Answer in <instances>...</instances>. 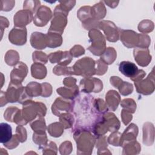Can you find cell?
Instances as JSON below:
<instances>
[{"label":"cell","mask_w":155,"mask_h":155,"mask_svg":"<svg viewBox=\"0 0 155 155\" xmlns=\"http://www.w3.org/2000/svg\"><path fill=\"white\" fill-rule=\"evenodd\" d=\"M77 143V154H91L95 143L94 137L87 130H78L74 134Z\"/></svg>","instance_id":"1"},{"label":"cell","mask_w":155,"mask_h":155,"mask_svg":"<svg viewBox=\"0 0 155 155\" xmlns=\"http://www.w3.org/2000/svg\"><path fill=\"white\" fill-rule=\"evenodd\" d=\"M47 108L45 105L41 102H34L30 100L26 101L23 104L22 114L25 120L31 122L37 115L39 116H44L45 115Z\"/></svg>","instance_id":"2"},{"label":"cell","mask_w":155,"mask_h":155,"mask_svg":"<svg viewBox=\"0 0 155 155\" xmlns=\"http://www.w3.org/2000/svg\"><path fill=\"white\" fill-rule=\"evenodd\" d=\"M96 62L90 58L85 57L76 62L73 67L74 73L85 78L91 76L96 73Z\"/></svg>","instance_id":"3"},{"label":"cell","mask_w":155,"mask_h":155,"mask_svg":"<svg viewBox=\"0 0 155 155\" xmlns=\"http://www.w3.org/2000/svg\"><path fill=\"white\" fill-rule=\"evenodd\" d=\"M91 45L88 48L93 54L101 56L105 50V40L102 34L97 29H92L88 33Z\"/></svg>","instance_id":"4"},{"label":"cell","mask_w":155,"mask_h":155,"mask_svg":"<svg viewBox=\"0 0 155 155\" xmlns=\"http://www.w3.org/2000/svg\"><path fill=\"white\" fill-rule=\"evenodd\" d=\"M67 15L68 14L64 12L59 6L57 5L54 9V16L51 20V26L48 32H53L61 35L67 25Z\"/></svg>","instance_id":"5"},{"label":"cell","mask_w":155,"mask_h":155,"mask_svg":"<svg viewBox=\"0 0 155 155\" xmlns=\"http://www.w3.org/2000/svg\"><path fill=\"white\" fill-rule=\"evenodd\" d=\"M99 28L102 29L105 33L106 38L110 42H116L118 40L119 33L115 24L109 21H102L99 22Z\"/></svg>","instance_id":"6"},{"label":"cell","mask_w":155,"mask_h":155,"mask_svg":"<svg viewBox=\"0 0 155 155\" xmlns=\"http://www.w3.org/2000/svg\"><path fill=\"white\" fill-rule=\"evenodd\" d=\"M8 39L11 43L17 45H22L27 41L26 28L21 27H15L12 29L8 34Z\"/></svg>","instance_id":"7"},{"label":"cell","mask_w":155,"mask_h":155,"mask_svg":"<svg viewBox=\"0 0 155 155\" xmlns=\"http://www.w3.org/2000/svg\"><path fill=\"white\" fill-rule=\"evenodd\" d=\"M80 85L82 87V91L85 93H98L103 88L102 82L94 78H85L81 81Z\"/></svg>","instance_id":"8"},{"label":"cell","mask_w":155,"mask_h":155,"mask_svg":"<svg viewBox=\"0 0 155 155\" xmlns=\"http://www.w3.org/2000/svg\"><path fill=\"white\" fill-rule=\"evenodd\" d=\"M120 40L124 45L128 48L138 46L139 43V34L133 30H120Z\"/></svg>","instance_id":"9"},{"label":"cell","mask_w":155,"mask_h":155,"mask_svg":"<svg viewBox=\"0 0 155 155\" xmlns=\"http://www.w3.org/2000/svg\"><path fill=\"white\" fill-rule=\"evenodd\" d=\"M27 65L22 62H18L10 73V82L15 84H21L27 74Z\"/></svg>","instance_id":"10"},{"label":"cell","mask_w":155,"mask_h":155,"mask_svg":"<svg viewBox=\"0 0 155 155\" xmlns=\"http://www.w3.org/2000/svg\"><path fill=\"white\" fill-rule=\"evenodd\" d=\"M51 17V11L50 8L45 6H41L38 8L33 18V22L36 26L42 27L47 24Z\"/></svg>","instance_id":"11"},{"label":"cell","mask_w":155,"mask_h":155,"mask_svg":"<svg viewBox=\"0 0 155 155\" xmlns=\"http://www.w3.org/2000/svg\"><path fill=\"white\" fill-rule=\"evenodd\" d=\"M72 57L70 51H58L50 54L48 59L51 63L56 62L60 65L65 66L70 63L72 60Z\"/></svg>","instance_id":"12"},{"label":"cell","mask_w":155,"mask_h":155,"mask_svg":"<svg viewBox=\"0 0 155 155\" xmlns=\"http://www.w3.org/2000/svg\"><path fill=\"white\" fill-rule=\"evenodd\" d=\"M119 70L125 76L133 80L137 74L139 70L134 63L130 61H122L119 65Z\"/></svg>","instance_id":"13"},{"label":"cell","mask_w":155,"mask_h":155,"mask_svg":"<svg viewBox=\"0 0 155 155\" xmlns=\"http://www.w3.org/2000/svg\"><path fill=\"white\" fill-rule=\"evenodd\" d=\"M14 24L16 27H24L30 23L32 20V13L27 10L18 12L13 18Z\"/></svg>","instance_id":"14"},{"label":"cell","mask_w":155,"mask_h":155,"mask_svg":"<svg viewBox=\"0 0 155 155\" xmlns=\"http://www.w3.org/2000/svg\"><path fill=\"white\" fill-rule=\"evenodd\" d=\"M137 133L138 129L137 125L134 124H130L125 130L122 135H121L120 146H123L128 142L136 140Z\"/></svg>","instance_id":"15"},{"label":"cell","mask_w":155,"mask_h":155,"mask_svg":"<svg viewBox=\"0 0 155 155\" xmlns=\"http://www.w3.org/2000/svg\"><path fill=\"white\" fill-rule=\"evenodd\" d=\"M134 56L137 64L142 67L147 66L151 61V56L147 48H135L134 50Z\"/></svg>","instance_id":"16"},{"label":"cell","mask_w":155,"mask_h":155,"mask_svg":"<svg viewBox=\"0 0 155 155\" xmlns=\"http://www.w3.org/2000/svg\"><path fill=\"white\" fill-rule=\"evenodd\" d=\"M30 42L31 46L36 49H44L47 46L45 35L42 33H33L31 35Z\"/></svg>","instance_id":"17"},{"label":"cell","mask_w":155,"mask_h":155,"mask_svg":"<svg viewBox=\"0 0 155 155\" xmlns=\"http://www.w3.org/2000/svg\"><path fill=\"white\" fill-rule=\"evenodd\" d=\"M71 104L65 100L59 97L56 99L52 105V112L56 116H59L61 111H68L71 108Z\"/></svg>","instance_id":"18"},{"label":"cell","mask_w":155,"mask_h":155,"mask_svg":"<svg viewBox=\"0 0 155 155\" xmlns=\"http://www.w3.org/2000/svg\"><path fill=\"white\" fill-rule=\"evenodd\" d=\"M103 119L110 131H116L119 128V121L113 113H108L105 114Z\"/></svg>","instance_id":"19"},{"label":"cell","mask_w":155,"mask_h":155,"mask_svg":"<svg viewBox=\"0 0 155 155\" xmlns=\"http://www.w3.org/2000/svg\"><path fill=\"white\" fill-rule=\"evenodd\" d=\"M106 102L113 111H115L120 102V96L114 90H110L106 94Z\"/></svg>","instance_id":"20"},{"label":"cell","mask_w":155,"mask_h":155,"mask_svg":"<svg viewBox=\"0 0 155 155\" xmlns=\"http://www.w3.org/2000/svg\"><path fill=\"white\" fill-rule=\"evenodd\" d=\"M47 45L50 48H54L61 45L62 39L61 35L53 32H48L45 35Z\"/></svg>","instance_id":"21"},{"label":"cell","mask_w":155,"mask_h":155,"mask_svg":"<svg viewBox=\"0 0 155 155\" xmlns=\"http://www.w3.org/2000/svg\"><path fill=\"white\" fill-rule=\"evenodd\" d=\"M12 135V129L10 125L7 123L0 124V142L4 143L10 140Z\"/></svg>","instance_id":"22"},{"label":"cell","mask_w":155,"mask_h":155,"mask_svg":"<svg viewBox=\"0 0 155 155\" xmlns=\"http://www.w3.org/2000/svg\"><path fill=\"white\" fill-rule=\"evenodd\" d=\"M31 72L33 77L36 79H42L46 76L47 69L42 64L35 62L31 65Z\"/></svg>","instance_id":"23"},{"label":"cell","mask_w":155,"mask_h":155,"mask_svg":"<svg viewBox=\"0 0 155 155\" xmlns=\"http://www.w3.org/2000/svg\"><path fill=\"white\" fill-rule=\"evenodd\" d=\"M124 147L123 154H138L141 149V147L136 140L130 141L122 146Z\"/></svg>","instance_id":"24"},{"label":"cell","mask_w":155,"mask_h":155,"mask_svg":"<svg viewBox=\"0 0 155 155\" xmlns=\"http://www.w3.org/2000/svg\"><path fill=\"white\" fill-rule=\"evenodd\" d=\"M25 88L27 93L31 97L38 96L42 94L41 84H38L36 82H31L25 87Z\"/></svg>","instance_id":"25"},{"label":"cell","mask_w":155,"mask_h":155,"mask_svg":"<svg viewBox=\"0 0 155 155\" xmlns=\"http://www.w3.org/2000/svg\"><path fill=\"white\" fill-rule=\"evenodd\" d=\"M57 93L62 97L68 99H73L78 94V87L76 85L73 88L62 87L57 89Z\"/></svg>","instance_id":"26"},{"label":"cell","mask_w":155,"mask_h":155,"mask_svg":"<svg viewBox=\"0 0 155 155\" xmlns=\"http://www.w3.org/2000/svg\"><path fill=\"white\" fill-rule=\"evenodd\" d=\"M106 10L104 5L101 4V2L94 5L91 8V14L93 19L99 20L105 17Z\"/></svg>","instance_id":"27"},{"label":"cell","mask_w":155,"mask_h":155,"mask_svg":"<svg viewBox=\"0 0 155 155\" xmlns=\"http://www.w3.org/2000/svg\"><path fill=\"white\" fill-rule=\"evenodd\" d=\"M116 56V50L113 47H108L101 56V59L106 64H111L114 61Z\"/></svg>","instance_id":"28"},{"label":"cell","mask_w":155,"mask_h":155,"mask_svg":"<svg viewBox=\"0 0 155 155\" xmlns=\"http://www.w3.org/2000/svg\"><path fill=\"white\" fill-rule=\"evenodd\" d=\"M19 56L16 51L10 50H8L4 57V61L6 64L10 66H13L18 63Z\"/></svg>","instance_id":"29"},{"label":"cell","mask_w":155,"mask_h":155,"mask_svg":"<svg viewBox=\"0 0 155 155\" xmlns=\"http://www.w3.org/2000/svg\"><path fill=\"white\" fill-rule=\"evenodd\" d=\"M31 128L35 131L36 133L44 134L45 133L46 126L44 119L42 116H39V119L35 122L31 123Z\"/></svg>","instance_id":"30"},{"label":"cell","mask_w":155,"mask_h":155,"mask_svg":"<svg viewBox=\"0 0 155 155\" xmlns=\"http://www.w3.org/2000/svg\"><path fill=\"white\" fill-rule=\"evenodd\" d=\"M64 125L61 123L55 122L48 127V131L51 136L58 137L61 136L64 132Z\"/></svg>","instance_id":"31"},{"label":"cell","mask_w":155,"mask_h":155,"mask_svg":"<svg viewBox=\"0 0 155 155\" xmlns=\"http://www.w3.org/2000/svg\"><path fill=\"white\" fill-rule=\"evenodd\" d=\"M53 73L57 75L74 74L73 67H66L63 65H56L53 70Z\"/></svg>","instance_id":"32"},{"label":"cell","mask_w":155,"mask_h":155,"mask_svg":"<svg viewBox=\"0 0 155 155\" xmlns=\"http://www.w3.org/2000/svg\"><path fill=\"white\" fill-rule=\"evenodd\" d=\"M60 121L65 128H68L71 127V125L73 124L74 119L71 114L68 113H63L60 117Z\"/></svg>","instance_id":"33"},{"label":"cell","mask_w":155,"mask_h":155,"mask_svg":"<svg viewBox=\"0 0 155 155\" xmlns=\"http://www.w3.org/2000/svg\"><path fill=\"white\" fill-rule=\"evenodd\" d=\"M119 90V92L121 94L124 96H127L131 94L133 90V87L132 84L127 82H123L120 83L119 86L117 88Z\"/></svg>","instance_id":"34"},{"label":"cell","mask_w":155,"mask_h":155,"mask_svg":"<svg viewBox=\"0 0 155 155\" xmlns=\"http://www.w3.org/2000/svg\"><path fill=\"white\" fill-rule=\"evenodd\" d=\"M18 110L17 107H8L4 113V119L8 122H13L14 117Z\"/></svg>","instance_id":"35"},{"label":"cell","mask_w":155,"mask_h":155,"mask_svg":"<svg viewBox=\"0 0 155 155\" xmlns=\"http://www.w3.org/2000/svg\"><path fill=\"white\" fill-rule=\"evenodd\" d=\"M121 105L123 108H125V110L131 113H134L136 108V105L134 101L131 99H124L121 103Z\"/></svg>","instance_id":"36"},{"label":"cell","mask_w":155,"mask_h":155,"mask_svg":"<svg viewBox=\"0 0 155 155\" xmlns=\"http://www.w3.org/2000/svg\"><path fill=\"white\" fill-rule=\"evenodd\" d=\"M33 60L34 62H39L38 63L45 64L48 60V56L44 53L41 51H35L33 53Z\"/></svg>","instance_id":"37"},{"label":"cell","mask_w":155,"mask_h":155,"mask_svg":"<svg viewBox=\"0 0 155 155\" xmlns=\"http://www.w3.org/2000/svg\"><path fill=\"white\" fill-rule=\"evenodd\" d=\"M33 142L41 146V145H46L47 142V136H46V134L45 133H44V134H39V133H33Z\"/></svg>","instance_id":"38"},{"label":"cell","mask_w":155,"mask_h":155,"mask_svg":"<svg viewBox=\"0 0 155 155\" xmlns=\"http://www.w3.org/2000/svg\"><path fill=\"white\" fill-rule=\"evenodd\" d=\"M121 134L119 132H114L110 135L108 138V141L109 143L113 145V146H120Z\"/></svg>","instance_id":"39"},{"label":"cell","mask_w":155,"mask_h":155,"mask_svg":"<svg viewBox=\"0 0 155 155\" xmlns=\"http://www.w3.org/2000/svg\"><path fill=\"white\" fill-rule=\"evenodd\" d=\"M96 64L97 65V67L96 68V74L102 75L107 71V64H106L101 59H99L96 61Z\"/></svg>","instance_id":"40"},{"label":"cell","mask_w":155,"mask_h":155,"mask_svg":"<svg viewBox=\"0 0 155 155\" xmlns=\"http://www.w3.org/2000/svg\"><path fill=\"white\" fill-rule=\"evenodd\" d=\"M16 135L18 137L20 142H24L27 139V132L25 128L22 125H19L16 127Z\"/></svg>","instance_id":"41"},{"label":"cell","mask_w":155,"mask_h":155,"mask_svg":"<svg viewBox=\"0 0 155 155\" xmlns=\"http://www.w3.org/2000/svg\"><path fill=\"white\" fill-rule=\"evenodd\" d=\"M44 146L45 147L43 149V154H57V147L54 142H50L48 144L45 145Z\"/></svg>","instance_id":"42"},{"label":"cell","mask_w":155,"mask_h":155,"mask_svg":"<svg viewBox=\"0 0 155 155\" xmlns=\"http://www.w3.org/2000/svg\"><path fill=\"white\" fill-rule=\"evenodd\" d=\"M72 151L71 143L69 141H65L59 147V152L61 154H69Z\"/></svg>","instance_id":"43"},{"label":"cell","mask_w":155,"mask_h":155,"mask_svg":"<svg viewBox=\"0 0 155 155\" xmlns=\"http://www.w3.org/2000/svg\"><path fill=\"white\" fill-rule=\"evenodd\" d=\"M20 142L18 137H17V136L16 134L13 135V136L12 137V138L10 139V140L9 141H8L6 143H3V145H4V147H5L6 148H7L8 149H13L15 148H16L18 145L19 143Z\"/></svg>","instance_id":"44"},{"label":"cell","mask_w":155,"mask_h":155,"mask_svg":"<svg viewBox=\"0 0 155 155\" xmlns=\"http://www.w3.org/2000/svg\"><path fill=\"white\" fill-rule=\"evenodd\" d=\"M70 54L72 56L74 57H78L84 54L85 53L84 48L81 45H74L70 51Z\"/></svg>","instance_id":"45"},{"label":"cell","mask_w":155,"mask_h":155,"mask_svg":"<svg viewBox=\"0 0 155 155\" xmlns=\"http://www.w3.org/2000/svg\"><path fill=\"white\" fill-rule=\"evenodd\" d=\"M42 86V94L41 96L43 97H48L51 94L52 88L50 84L48 83L41 84Z\"/></svg>","instance_id":"46"},{"label":"cell","mask_w":155,"mask_h":155,"mask_svg":"<svg viewBox=\"0 0 155 155\" xmlns=\"http://www.w3.org/2000/svg\"><path fill=\"white\" fill-rule=\"evenodd\" d=\"M121 116L122 118V122L125 125H127L130 120L132 119V115L130 114V112L126 110H122L121 113Z\"/></svg>","instance_id":"47"},{"label":"cell","mask_w":155,"mask_h":155,"mask_svg":"<svg viewBox=\"0 0 155 155\" xmlns=\"http://www.w3.org/2000/svg\"><path fill=\"white\" fill-rule=\"evenodd\" d=\"M76 80L74 78H73L71 77L67 78L64 80V84L65 86L69 88H73L76 87Z\"/></svg>","instance_id":"48"},{"label":"cell","mask_w":155,"mask_h":155,"mask_svg":"<svg viewBox=\"0 0 155 155\" xmlns=\"http://www.w3.org/2000/svg\"><path fill=\"white\" fill-rule=\"evenodd\" d=\"M0 21H1V23H0V26H1V35H2V34H3V30H4V28H7L8 27V21L7 20V19L5 17H3V16H1L0 17ZM1 36V37H2Z\"/></svg>","instance_id":"49"},{"label":"cell","mask_w":155,"mask_h":155,"mask_svg":"<svg viewBox=\"0 0 155 155\" xmlns=\"http://www.w3.org/2000/svg\"><path fill=\"white\" fill-rule=\"evenodd\" d=\"M0 102H1V107H3L4 105H5L7 102V101L6 99L5 96V91H1V96H0Z\"/></svg>","instance_id":"50"}]
</instances>
